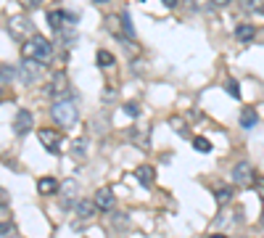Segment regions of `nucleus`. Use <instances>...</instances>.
Here are the masks:
<instances>
[{"label": "nucleus", "instance_id": "obj_18", "mask_svg": "<svg viewBox=\"0 0 264 238\" xmlns=\"http://www.w3.org/2000/svg\"><path fill=\"white\" fill-rule=\"evenodd\" d=\"M254 35H256L254 24H241V27L235 29V40H238V42H248V40H254Z\"/></svg>", "mask_w": 264, "mask_h": 238}, {"label": "nucleus", "instance_id": "obj_31", "mask_svg": "<svg viewBox=\"0 0 264 238\" xmlns=\"http://www.w3.org/2000/svg\"><path fill=\"white\" fill-rule=\"evenodd\" d=\"M19 3H21L24 8H37V6L42 3V0H19Z\"/></svg>", "mask_w": 264, "mask_h": 238}, {"label": "nucleus", "instance_id": "obj_28", "mask_svg": "<svg viewBox=\"0 0 264 238\" xmlns=\"http://www.w3.org/2000/svg\"><path fill=\"white\" fill-rule=\"evenodd\" d=\"M8 201H11V199H8V190H6V188H0V209H6Z\"/></svg>", "mask_w": 264, "mask_h": 238}, {"label": "nucleus", "instance_id": "obj_3", "mask_svg": "<svg viewBox=\"0 0 264 238\" xmlns=\"http://www.w3.org/2000/svg\"><path fill=\"white\" fill-rule=\"evenodd\" d=\"M8 32H11L13 40H29L35 35V24L29 21V16L16 13V16H11V19H8Z\"/></svg>", "mask_w": 264, "mask_h": 238}, {"label": "nucleus", "instance_id": "obj_22", "mask_svg": "<svg viewBox=\"0 0 264 238\" xmlns=\"http://www.w3.org/2000/svg\"><path fill=\"white\" fill-rule=\"evenodd\" d=\"M225 90L232 95V98H241V85H238V79H235V77H230L227 82H225Z\"/></svg>", "mask_w": 264, "mask_h": 238}, {"label": "nucleus", "instance_id": "obj_14", "mask_svg": "<svg viewBox=\"0 0 264 238\" xmlns=\"http://www.w3.org/2000/svg\"><path fill=\"white\" fill-rule=\"evenodd\" d=\"M74 201H77V183L74 180H64V209H74Z\"/></svg>", "mask_w": 264, "mask_h": 238}, {"label": "nucleus", "instance_id": "obj_37", "mask_svg": "<svg viewBox=\"0 0 264 238\" xmlns=\"http://www.w3.org/2000/svg\"><path fill=\"white\" fill-rule=\"evenodd\" d=\"M0 101H6V98H3V85H0Z\"/></svg>", "mask_w": 264, "mask_h": 238}, {"label": "nucleus", "instance_id": "obj_6", "mask_svg": "<svg viewBox=\"0 0 264 238\" xmlns=\"http://www.w3.org/2000/svg\"><path fill=\"white\" fill-rule=\"evenodd\" d=\"M42 72H45V63H37V61L24 58V61H21V69H19V77L24 79L27 85H35L37 79L42 77Z\"/></svg>", "mask_w": 264, "mask_h": 238}, {"label": "nucleus", "instance_id": "obj_26", "mask_svg": "<svg viewBox=\"0 0 264 238\" xmlns=\"http://www.w3.org/2000/svg\"><path fill=\"white\" fill-rule=\"evenodd\" d=\"M111 222L116 225V230H124V228L130 225V217H127V214H114V220H111Z\"/></svg>", "mask_w": 264, "mask_h": 238}, {"label": "nucleus", "instance_id": "obj_19", "mask_svg": "<svg viewBox=\"0 0 264 238\" xmlns=\"http://www.w3.org/2000/svg\"><path fill=\"white\" fill-rule=\"evenodd\" d=\"M119 19H122V35H127V40H132V37H135V27H132L130 13H127V11H122V13H119Z\"/></svg>", "mask_w": 264, "mask_h": 238}, {"label": "nucleus", "instance_id": "obj_13", "mask_svg": "<svg viewBox=\"0 0 264 238\" xmlns=\"http://www.w3.org/2000/svg\"><path fill=\"white\" fill-rule=\"evenodd\" d=\"M58 188H61V183H58L56 178H40V180H37L40 196H53V193H58Z\"/></svg>", "mask_w": 264, "mask_h": 238}, {"label": "nucleus", "instance_id": "obj_7", "mask_svg": "<svg viewBox=\"0 0 264 238\" xmlns=\"http://www.w3.org/2000/svg\"><path fill=\"white\" fill-rule=\"evenodd\" d=\"M66 21H69V24H77V21H80V16H77L74 11H61V8L48 11V24H51V29L61 32Z\"/></svg>", "mask_w": 264, "mask_h": 238}, {"label": "nucleus", "instance_id": "obj_16", "mask_svg": "<svg viewBox=\"0 0 264 238\" xmlns=\"http://www.w3.org/2000/svg\"><path fill=\"white\" fill-rule=\"evenodd\" d=\"M71 156L77 159V162H82V159L87 156V138H77V140H71Z\"/></svg>", "mask_w": 264, "mask_h": 238}, {"label": "nucleus", "instance_id": "obj_20", "mask_svg": "<svg viewBox=\"0 0 264 238\" xmlns=\"http://www.w3.org/2000/svg\"><path fill=\"white\" fill-rule=\"evenodd\" d=\"M13 77H16V72H13L11 67H6V63H0V85H3V88H6V85L11 82V79H13Z\"/></svg>", "mask_w": 264, "mask_h": 238}, {"label": "nucleus", "instance_id": "obj_30", "mask_svg": "<svg viewBox=\"0 0 264 238\" xmlns=\"http://www.w3.org/2000/svg\"><path fill=\"white\" fill-rule=\"evenodd\" d=\"M169 122H172V127H175L177 133H185V124H182V119H180V117H172Z\"/></svg>", "mask_w": 264, "mask_h": 238}, {"label": "nucleus", "instance_id": "obj_23", "mask_svg": "<svg viewBox=\"0 0 264 238\" xmlns=\"http://www.w3.org/2000/svg\"><path fill=\"white\" fill-rule=\"evenodd\" d=\"M230 199H232V188H222V185L217 188V201H220L222 206H225V204H227Z\"/></svg>", "mask_w": 264, "mask_h": 238}, {"label": "nucleus", "instance_id": "obj_8", "mask_svg": "<svg viewBox=\"0 0 264 238\" xmlns=\"http://www.w3.org/2000/svg\"><path fill=\"white\" fill-rule=\"evenodd\" d=\"M232 183H238L243 188L254 185V167L248 162H238L235 167H232Z\"/></svg>", "mask_w": 264, "mask_h": 238}, {"label": "nucleus", "instance_id": "obj_5", "mask_svg": "<svg viewBox=\"0 0 264 238\" xmlns=\"http://www.w3.org/2000/svg\"><path fill=\"white\" fill-rule=\"evenodd\" d=\"M69 90V77H66V72H56V74H51L48 77V82H45V88H42V93L48 95V98H64V93Z\"/></svg>", "mask_w": 264, "mask_h": 238}, {"label": "nucleus", "instance_id": "obj_32", "mask_svg": "<svg viewBox=\"0 0 264 238\" xmlns=\"http://www.w3.org/2000/svg\"><path fill=\"white\" fill-rule=\"evenodd\" d=\"M124 111H127V114H132V117H137V106H135V103H130V106H124Z\"/></svg>", "mask_w": 264, "mask_h": 238}, {"label": "nucleus", "instance_id": "obj_21", "mask_svg": "<svg viewBox=\"0 0 264 238\" xmlns=\"http://www.w3.org/2000/svg\"><path fill=\"white\" fill-rule=\"evenodd\" d=\"M193 148H196V151H201V154H209V151H211V143H209L206 138L196 135V138H193Z\"/></svg>", "mask_w": 264, "mask_h": 238}, {"label": "nucleus", "instance_id": "obj_4", "mask_svg": "<svg viewBox=\"0 0 264 238\" xmlns=\"http://www.w3.org/2000/svg\"><path fill=\"white\" fill-rule=\"evenodd\" d=\"M37 140H40V146L48 151V154H61V151H64V135H61L58 130H51V127H40Z\"/></svg>", "mask_w": 264, "mask_h": 238}, {"label": "nucleus", "instance_id": "obj_38", "mask_svg": "<svg viewBox=\"0 0 264 238\" xmlns=\"http://www.w3.org/2000/svg\"><path fill=\"white\" fill-rule=\"evenodd\" d=\"M259 11H261V13H264V3H261V8H259Z\"/></svg>", "mask_w": 264, "mask_h": 238}, {"label": "nucleus", "instance_id": "obj_33", "mask_svg": "<svg viewBox=\"0 0 264 238\" xmlns=\"http://www.w3.org/2000/svg\"><path fill=\"white\" fill-rule=\"evenodd\" d=\"M161 3H164L166 8H175V6H177V0H161Z\"/></svg>", "mask_w": 264, "mask_h": 238}, {"label": "nucleus", "instance_id": "obj_25", "mask_svg": "<svg viewBox=\"0 0 264 238\" xmlns=\"http://www.w3.org/2000/svg\"><path fill=\"white\" fill-rule=\"evenodd\" d=\"M13 233H16L13 222H0V238H11Z\"/></svg>", "mask_w": 264, "mask_h": 238}, {"label": "nucleus", "instance_id": "obj_9", "mask_svg": "<svg viewBox=\"0 0 264 238\" xmlns=\"http://www.w3.org/2000/svg\"><path fill=\"white\" fill-rule=\"evenodd\" d=\"M92 204H95V209H103V212H111L114 204H116V196H114V188H98L95 190V199H92Z\"/></svg>", "mask_w": 264, "mask_h": 238}, {"label": "nucleus", "instance_id": "obj_15", "mask_svg": "<svg viewBox=\"0 0 264 238\" xmlns=\"http://www.w3.org/2000/svg\"><path fill=\"white\" fill-rule=\"evenodd\" d=\"M256 122H259V114H256V109H243L241 111V127L243 130H251V127H256Z\"/></svg>", "mask_w": 264, "mask_h": 238}, {"label": "nucleus", "instance_id": "obj_17", "mask_svg": "<svg viewBox=\"0 0 264 238\" xmlns=\"http://www.w3.org/2000/svg\"><path fill=\"white\" fill-rule=\"evenodd\" d=\"M95 61H98V67H101V69H111L114 63H116L114 53H111V51H106V48H101V51L95 53Z\"/></svg>", "mask_w": 264, "mask_h": 238}, {"label": "nucleus", "instance_id": "obj_12", "mask_svg": "<svg viewBox=\"0 0 264 238\" xmlns=\"http://www.w3.org/2000/svg\"><path fill=\"white\" fill-rule=\"evenodd\" d=\"M135 178H137V183H140V185L148 188L153 180H156V169H153L151 164H140V167L135 169Z\"/></svg>", "mask_w": 264, "mask_h": 238}, {"label": "nucleus", "instance_id": "obj_1", "mask_svg": "<svg viewBox=\"0 0 264 238\" xmlns=\"http://www.w3.org/2000/svg\"><path fill=\"white\" fill-rule=\"evenodd\" d=\"M21 56L37 63H48L53 58V42L42 35H32L29 40L21 42Z\"/></svg>", "mask_w": 264, "mask_h": 238}, {"label": "nucleus", "instance_id": "obj_2", "mask_svg": "<svg viewBox=\"0 0 264 238\" xmlns=\"http://www.w3.org/2000/svg\"><path fill=\"white\" fill-rule=\"evenodd\" d=\"M51 114H53V119H56L61 127H64V130L74 127V124H77V119H80V111H77V106H74L71 101H66V98L56 101V103H53V109H51Z\"/></svg>", "mask_w": 264, "mask_h": 238}, {"label": "nucleus", "instance_id": "obj_36", "mask_svg": "<svg viewBox=\"0 0 264 238\" xmlns=\"http://www.w3.org/2000/svg\"><path fill=\"white\" fill-rule=\"evenodd\" d=\"M209 238H227V235H222V233H214V235H209Z\"/></svg>", "mask_w": 264, "mask_h": 238}, {"label": "nucleus", "instance_id": "obj_35", "mask_svg": "<svg viewBox=\"0 0 264 238\" xmlns=\"http://www.w3.org/2000/svg\"><path fill=\"white\" fill-rule=\"evenodd\" d=\"M92 3H95V6H103V3H108V0H92Z\"/></svg>", "mask_w": 264, "mask_h": 238}, {"label": "nucleus", "instance_id": "obj_27", "mask_svg": "<svg viewBox=\"0 0 264 238\" xmlns=\"http://www.w3.org/2000/svg\"><path fill=\"white\" fill-rule=\"evenodd\" d=\"M261 3H264V0H243V8H246V11H251V8H254V11H259V8H261Z\"/></svg>", "mask_w": 264, "mask_h": 238}, {"label": "nucleus", "instance_id": "obj_11", "mask_svg": "<svg viewBox=\"0 0 264 238\" xmlns=\"http://www.w3.org/2000/svg\"><path fill=\"white\" fill-rule=\"evenodd\" d=\"M74 212L80 220H90L92 214H95V204H92L90 199H77L74 201Z\"/></svg>", "mask_w": 264, "mask_h": 238}, {"label": "nucleus", "instance_id": "obj_24", "mask_svg": "<svg viewBox=\"0 0 264 238\" xmlns=\"http://www.w3.org/2000/svg\"><path fill=\"white\" fill-rule=\"evenodd\" d=\"M108 29L114 32V37H122V19L119 16H111V19H108Z\"/></svg>", "mask_w": 264, "mask_h": 238}, {"label": "nucleus", "instance_id": "obj_34", "mask_svg": "<svg viewBox=\"0 0 264 238\" xmlns=\"http://www.w3.org/2000/svg\"><path fill=\"white\" fill-rule=\"evenodd\" d=\"M211 3H214V6H227L230 0H211Z\"/></svg>", "mask_w": 264, "mask_h": 238}, {"label": "nucleus", "instance_id": "obj_29", "mask_svg": "<svg viewBox=\"0 0 264 238\" xmlns=\"http://www.w3.org/2000/svg\"><path fill=\"white\" fill-rule=\"evenodd\" d=\"M254 188H256L259 199H264V178H256V180H254Z\"/></svg>", "mask_w": 264, "mask_h": 238}, {"label": "nucleus", "instance_id": "obj_10", "mask_svg": "<svg viewBox=\"0 0 264 238\" xmlns=\"http://www.w3.org/2000/svg\"><path fill=\"white\" fill-rule=\"evenodd\" d=\"M32 124H35V119H32V111H29V109H21V111H16V117H13V133H16L19 138H24L29 130H32Z\"/></svg>", "mask_w": 264, "mask_h": 238}]
</instances>
